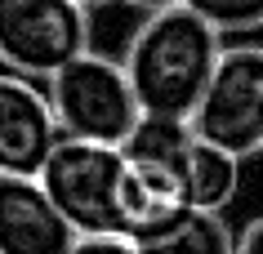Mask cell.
Wrapping results in <instances>:
<instances>
[{"label":"cell","instance_id":"cell-2","mask_svg":"<svg viewBox=\"0 0 263 254\" xmlns=\"http://www.w3.org/2000/svg\"><path fill=\"white\" fill-rule=\"evenodd\" d=\"M45 99H49V112L58 121V134L85 143H107V147H121V139L143 116L134 89L125 81V67L116 58L89 54V49L49 76Z\"/></svg>","mask_w":263,"mask_h":254},{"label":"cell","instance_id":"cell-7","mask_svg":"<svg viewBox=\"0 0 263 254\" xmlns=\"http://www.w3.org/2000/svg\"><path fill=\"white\" fill-rule=\"evenodd\" d=\"M76 232L36 179L0 174V254H67Z\"/></svg>","mask_w":263,"mask_h":254},{"label":"cell","instance_id":"cell-14","mask_svg":"<svg viewBox=\"0 0 263 254\" xmlns=\"http://www.w3.org/2000/svg\"><path fill=\"white\" fill-rule=\"evenodd\" d=\"M125 5H134V9H143V14H161V9H174V5H183V0H125Z\"/></svg>","mask_w":263,"mask_h":254},{"label":"cell","instance_id":"cell-3","mask_svg":"<svg viewBox=\"0 0 263 254\" xmlns=\"http://www.w3.org/2000/svg\"><path fill=\"white\" fill-rule=\"evenodd\" d=\"M121 152L107 143L63 139L45 156L36 183L54 210L67 219L76 237H121L116 232V187H121Z\"/></svg>","mask_w":263,"mask_h":254},{"label":"cell","instance_id":"cell-9","mask_svg":"<svg viewBox=\"0 0 263 254\" xmlns=\"http://www.w3.org/2000/svg\"><path fill=\"white\" fill-rule=\"evenodd\" d=\"M183 187H187V205H192V210H214V214H223L228 205H232L236 187H241V161L196 139L192 152H187Z\"/></svg>","mask_w":263,"mask_h":254},{"label":"cell","instance_id":"cell-5","mask_svg":"<svg viewBox=\"0 0 263 254\" xmlns=\"http://www.w3.org/2000/svg\"><path fill=\"white\" fill-rule=\"evenodd\" d=\"M89 49V9L76 0H0V67L54 76Z\"/></svg>","mask_w":263,"mask_h":254},{"label":"cell","instance_id":"cell-11","mask_svg":"<svg viewBox=\"0 0 263 254\" xmlns=\"http://www.w3.org/2000/svg\"><path fill=\"white\" fill-rule=\"evenodd\" d=\"M183 9H192L205 27L223 31H254L263 27V0H183Z\"/></svg>","mask_w":263,"mask_h":254},{"label":"cell","instance_id":"cell-12","mask_svg":"<svg viewBox=\"0 0 263 254\" xmlns=\"http://www.w3.org/2000/svg\"><path fill=\"white\" fill-rule=\"evenodd\" d=\"M67 254H139V245L125 237H76Z\"/></svg>","mask_w":263,"mask_h":254},{"label":"cell","instance_id":"cell-4","mask_svg":"<svg viewBox=\"0 0 263 254\" xmlns=\"http://www.w3.org/2000/svg\"><path fill=\"white\" fill-rule=\"evenodd\" d=\"M187 125L201 143L246 161L263 152V49H219V63L196 99Z\"/></svg>","mask_w":263,"mask_h":254},{"label":"cell","instance_id":"cell-1","mask_svg":"<svg viewBox=\"0 0 263 254\" xmlns=\"http://www.w3.org/2000/svg\"><path fill=\"white\" fill-rule=\"evenodd\" d=\"M219 31L205 27L192 9H161L147 14L134 41L125 49L121 67L134 99L147 116H179L187 121L196 99L205 94V81L219 63Z\"/></svg>","mask_w":263,"mask_h":254},{"label":"cell","instance_id":"cell-8","mask_svg":"<svg viewBox=\"0 0 263 254\" xmlns=\"http://www.w3.org/2000/svg\"><path fill=\"white\" fill-rule=\"evenodd\" d=\"M192 125L179 121V116H147L143 112L134 121V129L121 139L116 152L129 161V165H143V169H156V174H170V179H179L187 174V152H192ZM183 197H187V187H183Z\"/></svg>","mask_w":263,"mask_h":254},{"label":"cell","instance_id":"cell-6","mask_svg":"<svg viewBox=\"0 0 263 254\" xmlns=\"http://www.w3.org/2000/svg\"><path fill=\"white\" fill-rule=\"evenodd\" d=\"M58 139L63 134L45 89H36L18 71H0V174L36 179Z\"/></svg>","mask_w":263,"mask_h":254},{"label":"cell","instance_id":"cell-10","mask_svg":"<svg viewBox=\"0 0 263 254\" xmlns=\"http://www.w3.org/2000/svg\"><path fill=\"white\" fill-rule=\"evenodd\" d=\"M139 254H236V237L214 210H183L170 227L143 241Z\"/></svg>","mask_w":263,"mask_h":254},{"label":"cell","instance_id":"cell-15","mask_svg":"<svg viewBox=\"0 0 263 254\" xmlns=\"http://www.w3.org/2000/svg\"><path fill=\"white\" fill-rule=\"evenodd\" d=\"M81 9H94V5H107V0H76Z\"/></svg>","mask_w":263,"mask_h":254},{"label":"cell","instance_id":"cell-13","mask_svg":"<svg viewBox=\"0 0 263 254\" xmlns=\"http://www.w3.org/2000/svg\"><path fill=\"white\" fill-rule=\"evenodd\" d=\"M236 254H263V219H254V223L236 237Z\"/></svg>","mask_w":263,"mask_h":254}]
</instances>
